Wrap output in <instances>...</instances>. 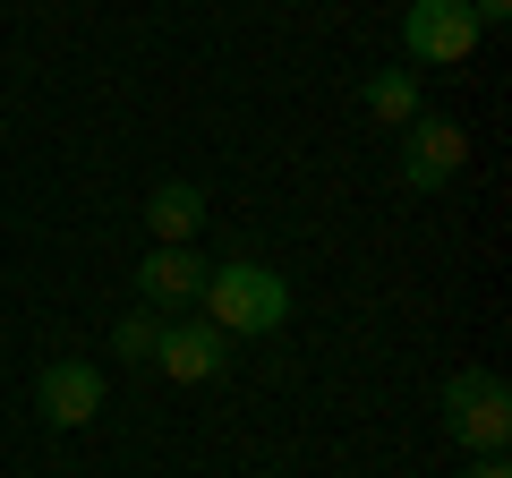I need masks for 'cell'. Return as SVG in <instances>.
Returning <instances> with one entry per match:
<instances>
[{
	"label": "cell",
	"instance_id": "5b68a950",
	"mask_svg": "<svg viewBox=\"0 0 512 478\" xmlns=\"http://www.w3.org/2000/svg\"><path fill=\"white\" fill-rule=\"evenodd\" d=\"M231 333L205 325V316H163V350H154V368L171 376V385H222V368H231Z\"/></svg>",
	"mask_w": 512,
	"mask_h": 478
},
{
	"label": "cell",
	"instance_id": "52a82bcc",
	"mask_svg": "<svg viewBox=\"0 0 512 478\" xmlns=\"http://www.w3.org/2000/svg\"><path fill=\"white\" fill-rule=\"evenodd\" d=\"M137 291H146V308H197L205 257H197V248H154V257L137 265Z\"/></svg>",
	"mask_w": 512,
	"mask_h": 478
},
{
	"label": "cell",
	"instance_id": "277c9868",
	"mask_svg": "<svg viewBox=\"0 0 512 478\" xmlns=\"http://www.w3.org/2000/svg\"><path fill=\"white\" fill-rule=\"evenodd\" d=\"M402 52L419 60V69H461V60L478 52L470 0H410L402 9Z\"/></svg>",
	"mask_w": 512,
	"mask_h": 478
},
{
	"label": "cell",
	"instance_id": "9c48e42d",
	"mask_svg": "<svg viewBox=\"0 0 512 478\" xmlns=\"http://www.w3.org/2000/svg\"><path fill=\"white\" fill-rule=\"evenodd\" d=\"M359 103H367V120H384V129L402 137L410 120H419V77H410V69H376Z\"/></svg>",
	"mask_w": 512,
	"mask_h": 478
},
{
	"label": "cell",
	"instance_id": "7a4b0ae2",
	"mask_svg": "<svg viewBox=\"0 0 512 478\" xmlns=\"http://www.w3.org/2000/svg\"><path fill=\"white\" fill-rule=\"evenodd\" d=\"M444 436L461 444V453H504L512 444V393L495 368H461L453 385H444Z\"/></svg>",
	"mask_w": 512,
	"mask_h": 478
},
{
	"label": "cell",
	"instance_id": "8fae6325",
	"mask_svg": "<svg viewBox=\"0 0 512 478\" xmlns=\"http://www.w3.org/2000/svg\"><path fill=\"white\" fill-rule=\"evenodd\" d=\"M470 18H478V35H487V26H504V18H512V0H470Z\"/></svg>",
	"mask_w": 512,
	"mask_h": 478
},
{
	"label": "cell",
	"instance_id": "30bf717a",
	"mask_svg": "<svg viewBox=\"0 0 512 478\" xmlns=\"http://www.w3.org/2000/svg\"><path fill=\"white\" fill-rule=\"evenodd\" d=\"M111 342H120V359H128V368H154V350H163V308L120 316V333H111Z\"/></svg>",
	"mask_w": 512,
	"mask_h": 478
},
{
	"label": "cell",
	"instance_id": "3957f363",
	"mask_svg": "<svg viewBox=\"0 0 512 478\" xmlns=\"http://www.w3.org/2000/svg\"><path fill=\"white\" fill-rule=\"evenodd\" d=\"M461 163H470V137H461V120H436V111H419L402 129V154H393V180L410 188V197H436V188L461 180Z\"/></svg>",
	"mask_w": 512,
	"mask_h": 478
},
{
	"label": "cell",
	"instance_id": "8992f818",
	"mask_svg": "<svg viewBox=\"0 0 512 478\" xmlns=\"http://www.w3.org/2000/svg\"><path fill=\"white\" fill-rule=\"evenodd\" d=\"M35 410L52 427H86L94 410H103V368H94V359H52V368L35 376Z\"/></svg>",
	"mask_w": 512,
	"mask_h": 478
},
{
	"label": "cell",
	"instance_id": "6da1fadb",
	"mask_svg": "<svg viewBox=\"0 0 512 478\" xmlns=\"http://www.w3.org/2000/svg\"><path fill=\"white\" fill-rule=\"evenodd\" d=\"M197 308H205V325H222L231 342H256V333H282L291 282H282L274 265H256V257H231V265H205Z\"/></svg>",
	"mask_w": 512,
	"mask_h": 478
},
{
	"label": "cell",
	"instance_id": "7c38bea8",
	"mask_svg": "<svg viewBox=\"0 0 512 478\" xmlns=\"http://www.w3.org/2000/svg\"><path fill=\"white\" fill-rule=\"evenodd\" d=\"M470 478H512V461L504 453H470Z\"/></svg>",
	"mask_w": 512,
	"mask_h": 478
},
{
	"label": "cell",
	"instance_id": "ba28073f",
	"mask_svg": "<svg viewBox=\"0 0 512 478\" xmlns=\"http://www.w3.org/2000/svg\"><path fill=\"white\" fill-rule=\"evenodd\" d=\"M146 222H154V248H197L205 231V188L197 180H163L146 197Z\"/></svg>",
	"mask_w": 512,
	"mask_h": 478
}]
</instances>
